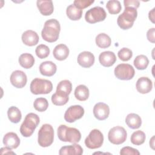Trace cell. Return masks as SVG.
<instances>
[{"mask_svg":"<svg viewBox=\"0 0 155 155\" xmlns=\"http://www.w3.org/2000/svg\"><path fill=\"white\" fill-rule=\"evenodd\" d=\"M60 31L61 26L59 21L55 19H50L45 22L41 36L44 41L54 42L58 40Z\"/></svg>","mask_w":155,"mask_h":155,"instance_id":"1","label":"cell"},{"mask_svg":"<svg viewBox=\"0 0 155 155\" xmlns=\"http://www.w3.org/2000/svg\"><path fill=\"white\" fill-rule=\"evenodd\" d=\"M58 136L59 140L62 142L74 143L80 141L81 134L75 128L68 127L65 125H60L58 128Z\"/></svg>","mask_w":155,"mask_h":155,"instance_id":"2","label":"cell"},{"mask_svg":"<svg viewBox=\"0 0 155 155\" xmlns=\"http://www.w3.org/2000/svg\"><path fill=\"white\" fill-rule=\"evenodd\" d=\"M137 16V10L133 7H125L123 13L117 19V24L123 30H128L132 27Z\"/></svg>","mask_w":155,"mask_h":155,"instance_id":"3","label":"cell"},{"mask_svg":"<svg viewBox=\"0 0 155 155\" xmlns=\"http://www.w3.org/2000/svg\"><path fill=\"white\" fill-rule=\"evenodd\" d=\"M39 124V117L36 114L33 113L27 114L20 127L21 134L26 137L31 136Z\"/></svg>","mask_w":155,"mask_h":155,"instance_id":"4","label":"cell"},{"mask_svg":"<svg viewBox=\"0 0 155 155\" xmlns=\"http://www.w3.org/2000/svg\"><path fill=\"white\" fill-rule=\"evenodd\" d=\"M54 139V130L50 124H45L42 125L38 131V142L42 147L50 146Z\"/></svg>","mask_w":155,"mask_h":155,"instance_id":"5","label":"cell"},{"mask_svg":"<svg viewBox=\"0 0 155 155\" xmlns=\"http://www.w3.org/2000/svg\"><path fill=\"white\" fill-rule=\"evenodd\" d=\"M31 92L34 94H48L53 90V84L51 82L47 79L35 78L30 86Z\"/></svg>","mask_w":155,"mask_h":155,"instance_id":"6","label":"cell"},{"mask_svg":"<svg viewBox=\"0 0 155 155\" xmlns=\"http://www.w3.org/2000/svg\"><path fill=\"white\" fill-rule=\"evenodd\" d=\"M104 142V136L97 129H94L90 131L88 136L85 139L86 147L90 149L100 148Z\"/></svg>","mask_w":155,"mask_h":155,"instance_id":"7","label":"cell"},{"mask_svg":"<svg viewBox=\"0 0 155 155\" xmlns=\"http://www.w3.org/2000/svg\"><path fill=\"white\" fill-rule=\"evenodd\" d=\"M107 16V13L104 8L94 7L89 9L85 15V21L90 24H94L103 21Z\"/></svg>","mask_w":155,"mask_h":155,"instance_id":"8","label":"cell"},{"mask_svg":"<svg viewBox=\"0 0 155 155\" xmlns=\"http://www.w3.org/2000/svg\"><path fill=\"white\" fill-rule=\"evenodd\" d=\"M127 136V131L124 127L116 126L110 130L108 134V138L111 143L120 145L126 140Z\"/></svg>","mask_w":155,"mask_h":155,"instance_id":"9","label":"cell"},{"mask_svg":"<svg viewBox=\"0 0 155 155\" xmlns=\"http://www.w3.org/2000/svg\"><path fill=\"white\" fill-rule=\"evenodd\" d=\"M115 76L120 80H130L135 74V71L132 65L128 64H120L114 70Z\"/></svg>","mask_w":155,"mask_h":155,"instance_id":"10","label":"cell"},{"mask_svg":"<svg viewBox=\"0 0 155 155\" xmlns=\"http://www.w3.org/2000/svg\"><path fill=\"white\" fill-rule=\"evenodd\" d=\"M84 114V108L79 105L70 106L64 114V119L66 122L72 123L82 117Z\"/></svg>","mask_w":155,"mask_h":155,"instance_id":"11","label":"cell"},{"mask_svg":"<svg viewBox=\"0 0 155 155\" xmlns=\"http://www.w3.org/2000/svg\"><path fill=\"white\" fill-rule=\"evenodd\" d=\"M27 81V76L21 70H15L11 74L10 82L16 88H23L26 85Z\"/></svg>","mask_w":155,"mask_h":155,"instance_id":"12","label":"cell"},{"mask_svg":"<svg viewBox=\"0 0 155 155\" xmlns=\"http://www.w3.org/2000/svg\"><path fill=\"white\" fill-rule=\"evenodd\" d=\"M93 111L94 117L97 119L104 120L109 116L110 108L107 104L104 102H99L94 106Z\"/></svg>","mask_w":155,"mask_h":155,"instance_id":"13","label":"cell"},{"mask_svg":"<svg viewBox=\"0 0 155 155\" xmlns=\"http://www.w3.org/2000/svg\"><path fill=\"white\" fill-rule=\"evenodd\" d=\"M94 56L90 51H82L78 56L77 61L79 65L84 68H89L94 63Z\"/></svg>","mask_w":155,"mask_h":155,"instance_id":"14","label":"cell"},{"mask_svg":"<svg viewBox=\"0 0 155 155\" xmlns=\"http://www.w3.org/2000/svg\"><path fill=\"white\" fill-rule=\"evenodd\" d=\"M3 143L8 148L15 149L18 147L20 144V139L13 132H9L5 134L3 137Z\"/></svg>","mask_w":155,"mask_h":155,"instance_id":"15","label":"cell"},{"mask_svg":"<svg viewBox=\"0 0 155 155\" xmlns=\"http://www.w3.org/2000/svg\"><path fill=\"white\" fill-rule=\"evenodd\" d=\"M136 87L137 91L140 93H148L152 90L153 82L151 80L147 77H141L137 81Z\"/></svg>","mask_w":155,"mask_h":155,"instance_id":"16","label":"cell"},{"mask_svg":"<svg viewBox=\"0 0 155 155\" xmlns=\"http://www.w3.org/2000/svg\"><path fill=\"white\" fill-rule=\"evenodd\" d=\"M21 39L25 45L30 47L36 45L39 40L37 33L31 30H28L24 31L22 35Z\"/></svg>","mask_w":155,"mask_h":155,"instance_id":"17","label":"cell"},{"mask_svg":"<svg viewBox=\"0 0 155 155\" xmlns=\"http://www.w3.org/2000/svg\"><path fill=\"white\" fill-rule=\"evenodd\" d=\"M99 61L100 64L104 67H110L116 61V57L113 51H105L99 54Z\"/></svg>","mask_w":155,"mask_h":155,"instance_id":"18","label":"cell"},{"mask_svg":"<svg viewBox=\"0 0 155 155\" xmlns=\"http://www.w3.org/2000/svg\"><path fill=\"white\" fill-rule=\"evenodd\" d=\"M57 67L51 61H45L39 65V71L42 75L45 76H52L56 72Z\"/></svg>","mask_w":155,"mask_h":155,"instance_id":"19","label":"cell"},{"mask_svg":"<svg viewBox=\"0 0 155 155\" xmlns=\"http://www.w3.org/2000/svg\"><path fill=\"white\" fill-rule=\"evenodd\" d=\"M36 5L40 13L44 16H49L53 12L54 7L52 1L38 0Z\"/></svg>","mask_w":155,"mask_h":155,"instance_id":"20","label":"cell"},{"mask_svg":"<svg viewBox=\"0 0 155 155\" xmlns=\"http://www.w3.org/2000/svg\"><path fill=\"white\" fill-rule=\"evenodd\" d=\"M53 54L56 59L58 61H64L67 58L69 54V49L65 44H58L54 47Z\"/></svg>","mask_w":155,"mask_h":155,"instance_id":"21","label":"cell"},{"mask_svg":"<svg viewBox=\"0 0 155 155\" xmlns=\"http://www.w3.org/2000/svg\"><path fill=\"white\" fill-rule=\"evenodd\" d=\"M83 153V149L80 145L74 143L73 145L64 146L61 148L59 151V154L61 155L63 154H75L81 155Z\"/></svg>","mask_w":155,"mask_h":155,"instance_id":"22","label":"cell"},{"mask_svg":"<svg viewBox=\"0 0 155 155\" xmlns=\"http://www.w3.org/2000/svg\"><path fill=\"white\" fill-rule=\"evenodd\" d=\"M125 123L131 129H137L142 125L140 117L135 113L128 114L125 118Z\"/></svg>","mask_w":155,"mask_h":155,"instance_id":"23","label":"cell"},{"mask_svg":"<svg viewBox=\"0 0 155 155\" xmlns=\"http://www.w3.org/2000/svg\"><path fill=\"white\" fill-rule=\"evenodd\" d=\"M18 61L21 66L26 69L30 68L35 64L34 57L32 54L27 53L21 54Z\"/></svg>","mask_w":155,"mask_h":155,"instance_id":"24","label":"cell"},{"mask_svg":"<svg viewBox=\"0 0 155 155\" xmlns=\"http://www.w3.org/2000/svg\"><path fill=\"white\" fill-rule=\"evenodd\" d=\"M66 14L70 19L78 21L82 17V10L77 8L74 4H70L67 8Z\"/></svg>","mask_w":155,"mask_h":155,"instance_id":"25","label":"cell"},{"mask_svg":"<svg viewBox=\"0 0 155 155\" xmlns=\"http://www.w3.org/2000/svg\"><path fill=\"white\" fill-rule=\"evenodd\" d=\"M74 96L78 101H86L89 97L88 88L84 85H79L77 86L74 90Z\"/></svg>","mask_w":155,"mask_h":155,"instance_id":"26","label":"cell"},{"mask_svg":"<svg viewBox=\"0 0 155 155\" xmlns=\"http://www.w3.org/2000/svg\"><path fill=\"white\" fill-rule=\"evenodd\" d=\"M72 90V84L68 80H63L60 81L56 87V92L65 94L69 95Z\"/></svg>","mask_w":155,"mask_h":155,"instance_id":"27","label":"cell"},{"mask_svg":"<svg viewBox=\"0 0 155 155\" xmlns=\"http://www.w3.org/2000/svg\"><path fill=\"white\" fill-rule=\"evenodd\" d=\"M7 116L10 121L15 124L18 123L22 117L21 111L18 108L15 106H12L8 109Z\"/></svg>","mask_w":155,"mask_h":155,"instance_id":"28","label":"cell"},{"mask_svg":"<svg viewBox=\"0 0 155 155\" xmlns=\"http://www.w3.org/2000/svg\"><path fill=\"white\" fill-rule=\"evenodd\" d=\"M111 38L108 35L104 33H100L96 37V44L99 47L101 48L109 47L111 45Z\"/></svg>","mask_w":155,"mask_h":155,"instance_id":"29","label":"cell"},{"mask_svg":"<svg viewBox=\"0 0 155 155\" xmlns=\"http://www.w3.org/2000/svg\"><path fill=\"white\" fill-rule=\"evenodd\" d=\"M134 65L137 70H143L147 68L149 64L148 58L143 54L137 56L133 62Z\"/></svg>","mask_w":155,"mask_h":155,"instance_id":"30","label":"cell"},{"mask_svg":"<svg viewBox=\"0 0 155 155\" xmlns=\"http://www.w3.org/2000/svg\"><path fill=\"white\" fill-rule=\"evenodd\" d=\"M145 134L140 130L134 131L131 136V142L135 145H140L145 140Z\"/></svg>","mask_w":155,"mask_h":155,"instance_id":"31","label":"cell"},{"mask_svg":"<svg viewBox=\"0 0 155 155\" xmlns=\"http://www.w3.org/2000/svg\"><path fill=\"white\" fill-rule=\"evenodd\" d=\"M69 97L68 95L62 94L56 92L51 96V102L55 105H64L67 103Z\"/></svg>","mask_w":155,"mask_h":155,"instance_id":"32","label":"cell"},{"mask_svg":"<svg viewBox=\"0 0 155 155\" xmlns=\"http://www.w3.org/2000/svg\"><path fill=\"white\" fill-rule=\"evenodd\" d=\"M106 7L111 15L118 14L122 8L120 2L117 0H110L107 2Z\"/></svg>","mask_w":155,"mask_h":155,"instance_id":"33","label":"cell"},{"mask_svg":"<svg viewBox=\"0 0 155 155\" xmlns=\"http://www.w3.org/2000/svg\"><path fill=\"white\" fill-rule=\"evenodd\" d=\"M33 106L36 110L40 112H43L47 109L48 107V101L44 97H38L35 100Z\"/></svg>","mask_w":155,"mask_h":155,"instance_id":"34","label":"cell"},{"mask_svg":"<svg viewBox=\"0 0 155 155\" xmlns=\"http://www.w3.org/2000/svg\"><path fill=\"white\" fill-rule=\"evenodd\" d=\"M35 53L36 56L40 59L46 58L50 54V48L44 44H40L36 48Z\"/></svg>","mask_w":155,"mask_h":155,"instance_id":"35","label":"cell"},{"mask_svg":"<svg viewBox=\"0 0 155 155\" xmlns=\"http://www.w3.org/2000/svg\"><path fill=\"white\" fill-rule=\"evenodd\" d=\"M117 56L121 61H128L133 56V52L130 49L124 47L118 51Z\"/></svg>","mask_w":155,"mask_h":155,"instance_id":"36","label":"cell"},{"mask_svg":"<svg viewBox=\"0 0 155 155\" xmlns=\"http://www.w3.org/2000/svg\"><path fill=\"white\" fill-rule=\"evenodd\" d=\"M93 2V0H75L73 2V4L79 9L82 10L89 7Z\"/></svg>","mask_w":155,"mask_h":155,"instance_id":"37","label":"cell"},{"mask_svg":"<svg viewBox=\"0 0 155 155\" xmlns=\"http://www.w3.org/2000/svg\"><path fill=\"white\" fill-rule=\"evenodd\" d=\"M120 154L125 155V154H129V155H139V151L132 147H123L120 151Z\"/></svg>","mask_w":155,"mask_h":155,"instance_id":"38","label":"cell"},{"mask_svg":"<svg viewBox=\"0 0 155 155\" xmlns=\"http://www.w3.org/2000/svg\"><path fill=\"white\" fill-rule=\"evenodd\" d=\"M124 4L125 7H133L137 9L140 5L139 1L137 0H124Z\"/></svg>","mask_w":155,"mask_h":155,"instance_id":"39","label":"cell"},{"mask_svg":"<svg viewBox=\"0 0 155 155\" xmlns=\"http://www.w3.org/2000/svg\"><path fill=\"white\" fill-rule=\"evenodd\" d=\"M154 33H155V28H154L149 29L147 33V37L148 40L152 43H154V42H155Z\"/></svg>","mask_w":155,"mask_h":155,"instance_id":"40","label":"cell"},{"mask_svg":"<svg viewBox=\"0 0 155 155\" xmlns=\"http://www.w3.org/2000/svg\"><path fill=\"white\" fill-rule=\"evenodd\" d=\"M154 8H153L148 14V18L153 23H154Z\"/></svg>","mask_w":155,"mask_h":155,"instance_id":"41","label":"cell"}]
</instances>
